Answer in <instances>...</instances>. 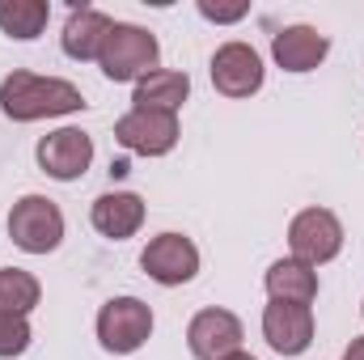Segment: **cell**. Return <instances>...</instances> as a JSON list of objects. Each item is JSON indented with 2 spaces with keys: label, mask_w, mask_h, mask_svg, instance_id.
Segmentation results:
<instances>
[{
  "label": "cell",
  "mask_w": 364,
  "mask_h": 360,
  "mask_svg": "<svg viewBox=\"0 0 364 360\" xmlns=\"http://www.w3.org/2000/svg\"><path fill=\"white\" fill-rule=\"evenodd\" d=\"M47 17H51V4L47 0H13V4H0V30L9 38H38L47 30Z\"/></svg>",
  "instance_id": "17"
},
{
  "label": "cell",
  "mask_w": 364,
  "mask_h": 360,
  "mask_svg": "<svg viewBox=\"0 0 364 360\" xmlns=\"http://www.w3.org/2000/svg\"><path fill=\"white\" fill-rule=\"evenodd\" d=\"M267 292L272 301H292V305H309L318 297V271L301 259H279L267 268Z\"/></svg>",
  "instance_id": "16"
},
{
  "label": "cell",
  "mask_w": 364,
  "mask_h": 360,
  "mask_svg": "<svg viewBox=\"0 0 364 360\" xmlns=\"http://www.w3.org/2000/svg\"><path fill=\"white\" fill-rule=\"evenodd\" d=\"M153 335V309L140 297H114L97 314V339L114 356H132L149 344Z\"/></svg>",
  "instance_id": "4"
},
{
  "label": "cell",
  "mask_w": 364,
  "mask_h": 360,
  "mask_svg": "<svg viewBox=\"0 0 364 360\" xmlns=\"http://www.w3.org/2000/svg\"><path fill=\"white\" fill-rule=\"evenodd\" d=\"M38 297H43V288H38V280L30 271L0 268V314H21L26 318L38 305Z\"/></svg>",
  "instance_id": "18"
},
{
  "label": "cell",
  "mask_w": 364,
  "mask_h": 360,
  "mask_svg": "<svg viewBox=\"0 0 364 360\" xmlns=\"http://www.w3.org/2000/svg\"><path fill=\"white\" fill-rule=\"evenodd\" d=\"M9 238L26 255H47L64 242V212L47 195H26L9 212Z\"/></svg>",
  "instance_id": "3"
},
{
  "label": "cell",
  "mask_w": 364,
  "mask_h": 360,
  "mask_svg": "<svg viewBox=\"0 0 364 360\" xmlns=\"http://www.w3.org/2000/svg\"><path fill=\"white\" fill-rule=\"evenodd\" d=\"M157 55H161V47H157V38L144 26L114 21L106 43H102L97 64H102V73L110 81H140V77L157 73Z\"/></svg>",
  "instance_id": "2"
},
{
  "label": "cell",
  "mask_w": 364,
  "mask_h": 360,
  "mask_svg": "<svg viewBox=\"0 0 364 360\" xmlns=\"http://www.w3.org/2000/svg\"><path fill=\"white\" fill-rule=\"evenodd\" d=\"M288 246H292V259L318 268V263H331L339 250H343V225L335 212L326 208H305L292 216L288 225Z\"/></svg>",
  "instance_id": "5"
},
{
  "label": "cell",
  "mask_w": 364,
  "mask_h": 360,
  "mask_svg": "<svg viewBox=\"0 0 364 360\" xmlns=\"http://www.w3.org/2000/svg\"><path fill=\"white\" fill-rule=\"evenodd\" d=\"M90 221L102 238L123 242V238H132V233L144 225V199L132 195V191H106V195L93 199Z\"/></svg>",
  "instance_id": "13"
},
{
  "label": "cell",
  "mask_w": 364,
  "mask_h": 360,
  "mask_svg": "<svg viewBox=\"0 0 364 360\" xmlns=\"http://www.w3.org/2000/svg\"><path fill=\"white\" fill-rule=\"evenodd\" d=\"M114 140L127 149V153H140V157H166L174 144H178V115L170 110H127L119 123H114Z\"/></svg>",
  "instance_id": "6"
},
{
  "label": "cell",
  "mask_w": 364,
  "mask_h": 360,
  "mask_svg": "<svg viewBox=\"0 0 364 360\" xmlns=\"http://www.w3.org/2000/svg\"><path fill=\"white\" fill-rule=\"evenodd\" d=\"M140 268H144L149 280L174 288V284L195 280V271H199V250H195V242L182 238V233H161V238H153V242L144 246Z\"/></svg>",
  "instance_id": "8"
},
{
  "label": "cell",
  "mask_w": 364,
  "mask_h": 360,
  "mask_svg": "<svg viewBox=\"0 0 364 360\" xmlns=\"http://www.w3.org/2000/svg\"><path fill=\"white\" fill-rule=\"evenodd\" d=\"M242 339H246V331H242L237 314H229V309H199L186 327V348L195 360L233 356V352H242Z\"/></svg>",
  "instance_id": "7"
},
{
  "label": "cell",
  "mask_w": 364,
  "mask_h": 360,
  "mask_svg": "<svg viewBox=\"0 0 364 360\" xmlns=\"http://www.w3.org/2000/svg\"><path fill=\"white\" fill-rule=\"evenodd\" d=\"M263 339L279 356H301L314 344V309L292 301H272L263 309Z\"/></svg>",
  "instance_id": "11"
},
{
  "label": "cell",
  "mask_w": 364,
  "mask_h": 360,
  "mask_svg": "<svg viewBox=\"0 0 364 360\" xmlns=\"http://www.w3.org/2000/svg\"><path fill=\"white\" fill-rule=\"evenodd\" d=\"M0 110L13 123H34V119H55V115H77L85 110V97L73 81H60V77L9 73L0 81Z\"/></svg>",
  "instance_id": "1"
},
{
  "label": "cell",
  "mask_w": 364,
  "mask_h": 360,
  "mask_svg": "<svg viewBox=\"0 0 364 360\" xmlns=\"http://www.w3.org/2000/svg\"><path fill=\"white\" fill-rule=\"evenodd\" d=\"M110 17L102 13V9H73V17H68V26H64V55L68 60H97L102 55V43H106V34H110Z\"/></svg>",
  "instance_id": "14"
},
{
  "label": "cell",
  "mask_w": 364,
  "mask_h": 360,
  "mask_svg": "<svg viewBox=\"0 0 364 360\" xmlns=\"http://www.w3.org/2000/svg\"><path fill=\"white\" fill-rule=\"evenodd\" d=\"M331 51V38L314 26H284L272 38V55L284 73H314Z\"/></svg>",
  "instance_id": "12"
},
{
  "label": "cell",
  "mask_w": 364,
  "mask_h": 360,
  "mask_svg": "<svg viewBox=\"0 0 364 360\" xmlns=\"http://www.w3.org/2000/svg\"><path fill=\"white\" fill-rule=\"evenodd\" d=\"M360 309H364V305H360Z\"/></svg>",
  "instance_id": "23"
},
{
  "label": "cell",
  "mask_w": 364,
  "mask_h": 360,
  "mask_svg": "<svg viewBox=\"0 0 364 360\" xmlns=\"http://www.w3.org/2000/svg\"><path fill=\"white\" fill-rule=\"evenodd\" d=\"M343 360H364V339H352L348 352H343Z\"/></svg>",
  "instance_id": "21"
},
{
  "label": "cell",
  "mask_w": 364,
  "mask_h": 360,
  "mask_svg": "<svg viewBox=\"0 0 364 360\" xmlns=\"http://www.w3.org/2000/svg\"><path fill=\"white\" fill-rule=\"evenodd\" d=\"M90 162H93V140L81 127H60V132L38 140V166L55 182L81 179L90 170Z\"/></svg>",
  "instance_id": "10"
},
{
  "label": "cell",
  "mask_w": 364,
  "mask_h": 360,
  "mask_svg": "<svg viewBox=\"0 0 364 360\" xmlns=\"http://www.w3.org/2000/svg\"><path fill=\"white\" fill-rule=\"evenodd\" d=\"M199 13H203L208 21H237V17H246V4H233V9H216V4L199 0Z\"/></svg>",
  "instance_id": "20"
},
{
  "label": "cell",
  "mask_w": 364,
  "mask_h": 360,
  "mask_svg": "<svg viewBox=\"0 0 364 360\" xmlns=\"http://www.w3.org/2000/svg\"><path fill=\"white\" fill-rule=\"evenodd\" d=\"M225 360H255L250 352H233V356H225Z\"/></svg>",
  "instance_id": "22"
},
{
  "label": "cell",
  "mask_w": 364,
  "mask_h": 360,
  "mask_svg": "<svg viewBox=\"0 0 364 360\" xmlns=\"http://www.w3.org/2000/svg\"><path fill=\"white\" fill-rule=\"evenodd\" d=\"M186 93H191L186 73L157 68V73H149V77L136 81L132 102H136V110H170V115H178V106L186 102Z\"/></svg>",
  "instance_id": "15"
},
{
  "label": "cell",
  "mask_w": 364,
  "mask_h": 360,
  "mask_svg": "<svg viewBox=\"0 0 364 360\" xmlns=\"http://www.w3.org/2000/svg\"><path fill=\"white\" fill-rule=\"evenodd\" d=\"M212 85L225 97H250L263 90V60L250 43H225L212 55Z\"/></svg>",
  "instance_id": "9"
},
{
  "label": "cell",
  "mask_w": 364,
  "mask_h": 360,
  "mask_svg": "<svg viewBox=\"0 0 364 360\" xmlns=\"http://www.w3.org/2000/svg\"><path fill=\"white\" fill-rule=\"evenodd\" d=\"M30 348V322L21 314H0V360H13Z\"/></svg>",
  "instance_id": "19"
}]
</instances>
